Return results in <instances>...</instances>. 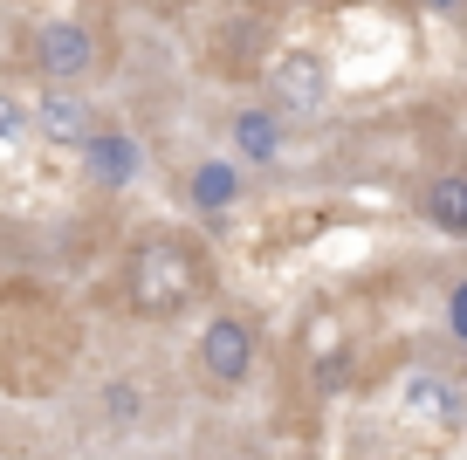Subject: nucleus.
Wrapping results in <instances>:
<instances>
[{
    "instance_id": "nucleus-7",
    "label": "nucleus",
    "mask_w": 467,
    "mask_h": 460,
    "mask_svg": "<svg viewBox=\"0 0 467 460\" xmlns=\"http://www.w3.org/2000/svg\"><path fill=\"white\" fill-rule=\"evenodd\" d=\"M420 214H426V227H440V234H453V241H467V179H461V172L426 179V186H420Z\"/></svg>"
},
{
    "instance_id": "nucleus-4",
    "label": "nucleus",
    "mask_w": 467,
    "mask_h": 460,
    "mask_svg": "<svg viewBox=\"0 0 467 460\" xmlns=\"http://www.w3.org/2000/svg\"><path fill=\"white\" fill-rule=\"evenodd\" d=\"M76 152H83V172L97 179V186H131L138 172H145V152H138L131 138H124V131H89L83 144H76Z\"/></svg>"
},
{
    "instance_id": "nucleus-3",
    "label": "nucleus",
    "mask_w": 467,
    "mask_h": 460,
    "mask_svg": "<svg viewBox=\"0 0 467 460\" xmlns=\"http://www.w3.org/2000/svg\"><path fill=\"white\" fill-rule=\"evenodd\" d=\"M200 371L213 378V385H241V378L254 371V330L241 317H213L200 337Z\"/></svg>"
},
{
    "instance_id": "nucleus-10",
    "label": "nucleus",
    "mask_w": 467,
    "mask_h": 460,
    "mask_svg": "<svg viewBox=\"0 0 467 460\" xmlns=\"http://www.w3.org/2000/svg\"><path fill=\"white\" fill-rule=\"evenodd\" d=\"M406 405H412V413H426V419H440V426H453V419H461L453 385H447V378H433V371H420V378L406 385Z\"/></svg>"
},
{
    "instance_id": "nucleus-1",
    "label": "nucleus",
    "mask_w": 467,
    "mask_h": 460,
    "mask_svg": "<svg viewBox=\"0 0 467 460\" xmlns=\"http://www.w3.org/2000/svg\"><path fill=\"white\" fill-rule=\"evenodd\" d=\"M124 296H131L138 317H179V309L200 296V261L179 241H145L124 261Z\"/></svg>"
},
{
    "instance_id": "nucleus-12",
    "label": "nucleus",
    "mask_w": 467,
    "mask_h": 460,
    "mask_svg": "<svg viewBox=\"0 0 467 460\" xmlns=\"http://www.w3.org/2000/svg\"><path fill=\"white\" fill-rule=\"evenodd\" d=\"M0 138H21V110L7 97H0Z\"/></svg>"
},
{
    "instance_id": "nucleus-8",
    "label": "nucleus",
    "mask_w": 467,
    "mask_h": 460,
    "mask_svg": "<svg viewBox=\"0 0 467 460\" xmlns=\"http://www.w3.org/2000/svg\"><path fill=\"white\" fill-rule=\"evenodd\" d=\"M186 200L200 206V214H220V206H234V200H241V172H234L227 159L200 165V172L186 179Z\"/></svg>"
},
{
    "instance_id": "nucleus-2",
    "label": "nucleus",
    "mask_w": 467,
    "mask_h": 460,
    "mask_svg": "<svg viewBox=\"0 0 467 460\" xmlns=\"http://www.w3.org/2000/svg\"><path fill=\"white\" fill-rule=\"evenodd\" d=\"M35 69H42L48 83H83V76L97 69V35H89L83 21H48V28H35Z\"/></svg>"
},
{
    "instance_id": "nucleus-5",
    "label": "nucleus",
    "mask_w": 467,
    "mask_h": 460,
    "mask_svg": "<svg viewBox=\"0 0 467 460\" xmlns=\"http://www.w3.org/2000/svg\"><path fill=\"white\" fill-rule=\"evenodd\" d=\"M275 97L289 103V110H317V103L330 97V62H323L317 48H289V56L275 62Z\"/></svg>"
},
{
    "instance_id": "nucleus-11",
    "label": "nucleus",
    "mask_w": 467,
    "mask_h": 460,
    "mask_svg": "<svg viewBox=\"0 0 467 460\" xmlns=\"http://www.w3.org/2000/svg\"><path fill=\"white\" fill-rule=\"evenodd\" d=\"M447 330H453V344H467V282H453V296H447Z\"/></svg>"
},
{
    "instance_id": "nucleus-6",
    "label": "nucleus",
    "mask_w": 467,
    "mask_h": 460,
    "mask_svg": "<svg viewBox=\"0 0 467 460\" xmlns=\"http://www.w3.org/2000/svg\"><path fill=\"white\" fill-rule=\"evenodd\" d=\"M35 131H42L48 144H83L89 131H97V110H89L83 97H69V89H48V97H35Z\"/></svg>"
},
{
    "instance_id": "nucleus-9",
    "label": "nucleus",
    "mask_w": 467,
    "mask_h": 460,
    "mask_svg": "<svg viewBox=\"0 0 467 460\" xmlns=\"http://www.w3.org/2000/svg\"><path fill=\"white\" fill-rule=\"evenodd\" d=\"M234 152H241V159H254V165L275 159V152H282L275 110H241V117H234Z\"/></svg>"
},
{
    "instance_id": "nucleus-13",
    "label": "nucleus",
    "mask_w": 467,
    "mask_h": 460,
    "mask_svg": "<svg viewBox=\"0 0 467 460\" xmlns=\"http://www.w3.org/2000/svg\"><path fill=\"white\" fill-rule=\"evenodd\" d=\"M426 7H461V0H426Z\"/></svg>"
}]
</instances>
